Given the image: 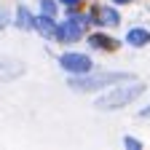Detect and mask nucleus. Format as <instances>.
Segmentation results:
<instances>
[{
	"label": "nucleus",
	"mask_w": 150,
	"mask_h": 150,
	"mask_svg": "<svg viewBox=\"0 0 150 150\" xmlns=\"http://www.w3.org/2000/svg\"><path fill=\"white\" fill-rule=\"evenodd\" d=\"M8 27H13V13L0 6V32H6Z\"/></svg>",
	"instance_id": "13"
},
{
	"label": "nucleus",
	"mask_w": 150,
	"mask_h": 150,
	"mask_svg": "<svg viewBox=\"0 0 150 150\" xmlns=\"http://www.w3.org/2000/svg\"><path fill=\"white\" fill-rule=\"evenodd\" d=\"M24 70H27L24 62L13 59V56L0 54V83H11V81H16V78H22Z\"/></svg>",
	"instance_id": "7"
},
{
	"label": "nucleus",
	"mask_w": 150,
	"mask_h": 150,
	"mask_svg": "<svg viewBox=\"0 0 150 150\" xmlns=\"http://www.w3.org/2000/svg\"><path fill=\"white\" fill-rule=\"evenodd\" d=\"M112 6H118V8H126V6H134V0H110Z\"/></svg>",
	"instance_id": "15"
},
{
	"label": "nucleus",
	"mask_w": 150,
	"mask_h": 150,
	"mask_svg": "<svg viewBox=\"0 0 150 150\" xmlns=\"http://www.w3.org/2000/svg\"><path fill=\"white\" fill-rule=\"evenodd\" d=\"M88 11H91V19H94V30L97 27H105V30H115L123 24V13L118 6H112L110 0L107 3H99V0H91L88 3Z\"/></svg>",
	"instance_id": "4"
},
{
	"label": "nucleus",
	"mask_w": 150,
	"mask_h": 150,
	"mask_svg": "<svg viewBox=\"0 0 150 150\" xmlns=\"http://www.w3.org/2000/svg\"><path fill=\"white\" fill-rule=\"evenodd\" d=\"M134 115H137L139 121H150V102H147V105H142V107L134 112Z\"/></svg>",
	"instance_id": "14"
},
{
	"label": "nucleus",
	"mask_w": 150,
	"mask_h": 150,
	"mask_svg": "<svg viewBox=\"0 0 150 150\" xmlns=\"http://www.w3.org/2000/svg\"><path fill=\"white\" fill-rule=\"evenodd\" d=\"M123 43L129 48H147L150 46V30L145 24H134V27H129L126 35H123Z\"/></svg>",
	"instance_id": "8"
},
{
	"label": "nucleus",
	"mask_w": 150,
	"mask_h": 150,
	"mask_svg": "<svg viewBox=\"0 0 150 150\" xmlns=\"http://www.w3.org/2000/svg\"><path fill=\"white\" fill-rule=\"evenodd\" d=\"M59 3H62V8H67V6H83L86 0H59Z\"/></svg>",
	"instance_id": "16"
},
{
	"label": "nucleus",
	"mask_w": 150,
	"mask_h": 150,
	"mask_svg": "<svg viewBox=\"0 0 150 150\" xmlns=\"http://www.w3.org/2000/svg\"><path fill=\"white\" fill-rule=\"evenodd\" d=\"M83 43L88 46V51H99V54H115V51H121V46H126V43L118 40V38H112L105 27L91 30V32L86 35Z\"/></svg>",
	"instance_id": "6"
},
{
	"label": "nucleus",
	"mask_w": 150,
	"mask_h": 150,
	"mask_svg": "<svg viewBox=\"0 0 150 150\" xmlns=\"http://www.w3.org/2000/svg\"><path fill=\"white\" fill-rule=\"evenodd\" d=\"M126 81H137V75L129 70H91L86 75H67V88L72 94H99Z\"/></svg>",
	"instance_id": "1"
},
{
	"label": "nucleus",
	"mask_w": 150,
	"mask_h": 150,
	"mask_svg": "<svg viewBox=\"0 0 150 150\" xmlns=\"http://www.w3.org/2000/svg\"><path fill=\"white\" fill-rule=\"evenodd\" d=\"M56 67L64 70L67 75H86L91 70H97V64H94V56L88 51H62L59 56H56Z\"/></svg>",
	"instance_id": "3"
},
{
	"label": "nucleus",
	"mask_w": 150,
	"mask_h": 150,
	"mask_svg": "<svg viewBox=\"0 0 150 150\" xmlns=\"http://www.w3.org/2000/svg\"><path fill=\"white\" fill-rule=\"evenodd\" d=\"M56 24H59V19H56V16H48L43 11H38V16H35V32L40 35L43 40H54Z\"/></svg>",
	"instance_id": "10"
},
{
	"label": "nucleus",
	"mask_w": 150,
	"mask_h": 150,
	"mask_svg": "<svg viewBox=\"0 0 150 150\" xmlns=\"http://www.w3.org/2000/svg\"><path fill=\"white\" fill-rule=\"evenodd\" d=\"M35 16H38V11H30L24 3H19L13 8V27L22 32H35Z\"/></svg>",
	"instance_id": "9"
},
{
	"label": "nucleus",
	"mask_w": 150,
	"mask_h": 150,
	"mask_svg": "<svg viewBox=\"0 0 150 150\" xmlns=\"http://www.w3.org/2000/svg\"><path fill=\"white\" fill-rule=\"evenodd\" d=\"M86 3H91V0H86Z\"/></svg>",
	"instance_id": "17"
},
{
	"label": "nucleus",
	"mask_w": 150,
	"mask_h": 150,
	"mask_svg": "<svg viewBox=\"0 0 150 150\" xmlns=\"http://www.w3.org/2000/svg\"><path fill=\"white\" fill-rule=\"evenodd\" d=\"M38 11H43V13H48V16H56V19H59L64 8H62L59 0H38Z\"/></svg>",
	"instance_id": "11"
},
{
	"label": "nucleus",
	"mask_w": 150,
	"mask_h": 150,
	"mask_svg": "<svg viewBox=\"0 0 150 150\" xmlns=\"http://www.w3.org/2000/svg\"><path fill=\"white\" fill-rule=\"evenodd\" d=\"M145 94H147V83H142L139 78L137 81H126V83H118V86H110V88L99 91L97 99H94V110L115 112V110L131 107L134 102H139Z\"/></svg>",
	"instance_id": "2"
},
{
	"label": "nucleus",
	"mask_w": 150,
	"mask_h": 150,
	"mask_svg": "<svg viewBox=\"0 0 150 150\" xmlns=\"http://www.w3.org/2000/svg\"><path fill=\"white\" fill-rule=\"evenodd\" d=\"M121 145H123L126 150H145V142L137 139V137H131V134H123V137H121Z\"/></svg>",
	"instance_id": "12"
},
{
	"label": "nucleus",
	"mask_w": 150,
	"mask_h": 150,
	"mask_svg": "<svg viewBox=\"0 0 150 150\" xmlns=\"http://www.w3.org/2000/svg\"><path fill=\"white\" fill-rule=\"evenodd\" d=\"M86 35H88V30L78 22V19L59 16V24H56V32H54V43L56 46H72V43L86 40Z\"/></svg>",
	"instance_id": "5"
}]
</instances>
